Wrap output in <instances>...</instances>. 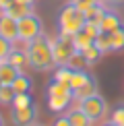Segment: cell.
<instances>
[{
    "instance_id": "obj_12",
    "label": "cell",
    "mask_w": 124,
    "mask_h": 126,
    "mask_svg": "<svg viewBox=\"0 0 124 126\" xmlns=\"http://www.w3.org/2000/svg\"><path fill=\"white\" fill-rule=\"evenodd\" d=\"M66 118H68V122H70V126H91L93 124V120L87 116L83 110L77 106L75 110H68V114H66Z\"/></svg>"
},
{
    "instance_id": "obj_23",
    "label": "cell",
    "mask_w": 124,
    "mask_h": 126,
    "mask_svg": "<svg viewBox=\"0 0 124 126\" xmlns=\"http://www.w3.org/2000/svg\"><path fill=\"white\" fill-rule=\"evenodd\" d=\"M13 106H15V108H27V106H33V99H31L29 93H17ZM13 106H10V108H13Z\"/></svg>"
},
{
    "instance_id": "obj_6",
    "label": "cell",
    "mask_w": 124,
    "mask_h": 126,
    "mask_svg": "<svg viewBox=\"0 0 124 126\" xmlns=\"http://www.w3.org/2000/svg\"><path fill=\"white\" fill-rule=\"evenodd\" d=\"M39 35H44V23H41V19L37 15L29 13L27 17H23L19 21V41L29 44Z\"/></svg>"
},
{
    "instance_id": "obj_32",
    "label": "cell",
    "mask_w": 124,
    "mask_h": 126,
    "mask_svg": "<svg viewBox=\"0 0 124 126\" xmlns=\"http://www.w3.org/2000/svg\"><path fill=\"white\" fill-rule=\"evenodd\" d=\"M31 126H46V124H39V122H35V124H31Z\"/></svg>"
},
{
    "instance_id": "obj_2",
    "label": "cell",
    "mask_w": 124,
    "mask_h": 126,
    "mask_svg": "<svg viewBox=\"0 0 124 126\" xmlns=\"http://www.w3.org/2000/svg\"><path fill=\"white\" fill-rule=\"evenodd\" d=\"M85 23H87V19H85V10H81L79 6H75L72 2H66L64 6L60 8V15H58L60 31L75 35L79 29L85 27Z\"/></svg>"
},
{
    "instance_id": "obj_15",
    "label": "cell",
    "mask_w": 124,
    "mask_h": 126,
    "mask_svg": "<svg viewBox=\"0 0 124 126\" xmlns=\"http://www.w3.org/2000/svg\"><path fill=\"white\" fill-rule=\"evenodd\" d=\"M83 58H85V64H87V66H95L97 62L103 58V52L97 48L95 44H91L87 50H83Z\"/></svg>"
},
{
    "instance_id": "obj_19",
    "label": "cell",
    "mask_w": 124,
    "mask_h": 126,
    "mask_svg": "<svg viewBox=\"0 0 124 126\" xmlns=\"http://www.w3.org/2000/svg\"><path fill=\"white\" fill-rule=\"evenodd\" d=\"M15 97H17V91H15L13 85H2L0 87V106H13Z\"/></svg>"
},
{
    "instance_id": "obj_10",
    "label": "cell",
    "mask_w": 124,
    "mask_h": 126,
    "mask_svg": "<svg viewBox=\"0 0 124 126\" xmlns=\"http://www.w3.org/2000/svg\"><path fill=\"white\" fill-rule=\"evenodd\" d=\"M70 99H72L70 93H62V95H48V108H50V112L58 114V112L68 110Z\"/></svg>"
},
{
    "instance_id": "obj_28",
    "label": "cell",
    "mask_w": 124,
    "mask_h": 126,
    "mask_svg": "<svg viewBox=\"0 0 124 126\" xmlns=\"http://www.w3.org/2000/svg\"><path fill=\"white\" fill-rule=\"evenodd\" d=\"M15 0H0V10H4V8H8L10 4H13Z\"/></svg>"
},
{
    "instance_id": "obj_16",
    "label": "cell",
    "mask_w": 124,
    "mask_h": 126,
    "mask_svg": "<svg viewBox=\"0 0 124 126\" xmlns=\"http://www.w3.org/2000/svg\"><path fill=\"white\" fill-rule=\"evenodd\" d=\"M13 87H15V91H17V93H29L31 89H33V81H31V77H27L23 70H21L19 77L15 79Z\"/></svg>"
},
{
    "instance_id": "obj_17",
    "label": "cell",
    "mask_w": 124,
    "mask_h": 126,
    "mask_svg": "<svg viewBox=\"0 0 124 126\" xmlns=\"http://www.w3.org/2000/svg\"><path fill=\"white\" fill-rule=\"evenodd\" d=\"M103 13H106V6H101V2L89 6V8L85 10V19H87V23H97V25H99Z\"/></svg>"
},
{
    "instance_id": "obj_8",
    "label": "cell",
    "mask_w": 124,
    "mask_h": 126,
    "mask_svg": "<svg viewBox=\"0 0 124 126\" xmlns=\"http://www.w3.org/2000/svg\"><path fill=\"white\" fill-rule=\"evenodd\" d=\"M0 35L10 39L13 44L19 41V21L6 13H0Z\"/></svg>"
},
{
    "instance_id": "obj_3",
    "label": "cell",
    "mask_w": 124,
    "mask_h": 126,
    "mask_svg": "<svg viewBox=\"0 0 124 126\" xmlns=\"http://www.w3.org/2000/svg\"><path fill=\"white\" fill-rule=\"evenodd\" d=\"M70 89H72V99H83L87 95H93L97 93V79L87 72L85 68H75L70 79Z\"/></svg>"
},
{
    "instance_id": "obj_21",
    "label": "cell",
    "mask_w": 124,
    "mask_h": 126,
    "mask_svg": "<svg viewBox=\"0 0 124 126\" xmlns=\"http://www.w3.org/2000/svg\"><path fill=\"white\" fill-rule=\"evenodd\" d=\"M110 37H112V50L114 52H122L124 50V23L116 31H112Z\"/></svg>"
},
{
    "instance_id": "obj_27",
    "label": "cell",
    "mask_w": 124,
    "mask_h": 126,
    "mask_svg": "<svg viewBox=\"0 0 124 126\" xmlns=\"http://www.w3.org/2000/svg\"><path fill=\"white\" fill-rule=\"evenodd\" d=\"M54 126H70V122H68V118H66V116H62V118H58L54 122Z\"/></svg>"
},
{
    "instance_id": "obj_24",
    "label": "cell",
    "mask_w": 124,
    "mask_h": 126,
    "mask_svg": "<svg viewBox=\"0 0 124 126\" xmlns=\"http://www.w3.org/2000/svg\"><path fill=\"white\" fill-rule=\"evenodd\" d=\"M112 122H116L118 126H124V103H118L116 108L112 110Z\"/></svg>"
},
{
    "instance_id": "obj_1",
    "label": "cell",
    "mask_w": 124,
    "mask_h": 126,
    "mask_svg": "<svg viewBox=\"0 0 124 126\" xmlns=\"http://www.w3.org/2000/svg\"><path fill=\"white\" fill-rule=\"evenodd\" d=\"M27 66L35 72H50L54 68V52L52 39L48 35H39L27 44Z\"/></svg>"
},
{
    "instance_id": "obj_9",
    "label": "cell",
    "mask_w": 124,
    "mask_h": 126,
    "mask_svg": "<svg viewBox=\"0 0 124 126\" xmlns=\"http://www.w3.org/2000/svg\"><path fill=\"white\" fill-rule=\"evenodd\" d=\"M120 25H122V21H120V17H118V13H116V10L106 8V13H103V17H101V21H99L101 31H106V33H112V31H116Z\"/></svg>"
},
{
    "instance_id": "obj_35",
    "label": "cell",
    "mask_w": 124,
    "mask_h": 126,
    "mask_svg": "<svg viewBox=\"0 0 124 126\" xmlns=\"http://www.w3.org/2000/svg\"><path fill=\"white\" fill-rule=\"evenodd\" d=\"M0 60H2V58H0Z\"/></svg>"
},
{
    "instance_id": "obj_20",
    "label": "cell",
    "mask_w": 124,
    "mask_h": 126,
    "mask_svg": "<svg viewBox=\"0 0 124 126\" xmlns=\"http://www.w3.org/2000/svg\"><path fill=\"white\" fill-rule=\"evenodd\" d=\"M4 60H8L10 64H15L17 68H21V70H23V66L27 64V52H21V50H15V48H13V52H10Z\"/></svg>"
},
{
    "instance_id": "obj_34",
    "label": "cell",
    "mask_w": 124,
    "mask_h": 126,
    "mask_svg": "<svg viewBox=\"0 0 124 126\" xmlns=\"http://www.w3.org/2000/svg\"><path fill=\"white\" fill-rule=\"evenodd\" d=\"M116 2H118V0H116Z\"/></svg>"
},
{
    "instance_id": "obj_13",
    "label": "cell",
    "mask_w": 124,
    "mask_h": 126,
    "mask_svg": "<svg viewBox=\"0 0 124 126\" xmlns=\"http://www.w3.org/2000/svg\"><path fill=\"white\" fill-rule=\"evenodd\" d=\"M2 13H6V15H10L13 19H17V21H21L23 17H27L29 13H33V6H29V4H23V2H17L15 0L13 4H10L8 8H4Z\"/></svg>"
},
{
    "instance_id": "obj_7",
    "label": "cell",
    "mask_w": 124,
    "mask_h": 126,
    "mask_svg": "<svg viewBox=\"0 0 124 126\" xmlns=\"http://www.w3.org/2000/svg\"><path fill=\"white\" fill-rule=\"evenodd\" d=\"M10 122L13 126H31L37 122V108L33 106H27V108H15L10 110Z\"/></svg>"
},
{
    "instance_id": "obj_26",
    "label": "cell",
    "mask_w": 124,
    "mask_h": 126,
    "mask_svg": "<svg viewBox=\"0 0 124 126\" xmlns=\"http://www.w3.org/2000/svg\"><path fill=\"white\" fill-rule=\"evenodd\" d=\"M68 2H72L75 6H79L81 10H87L89 6H93V4H99L101 0H68Z\"/></svg>"
},
{
    "instance_id": "obj_29",
    "label": "cell",
    "mask_w": 124,
    "mask_h": 126,
    "mask_svg": "<svg viewBox=\"0 0 124 126\" xmlns=\"http://www.w3.org/2000/svg\"><path fill=\"white\" fill-rule=\"evenodd\" d=\"M101 126H118V124H116V122H112V120H106Z\"/></svg>"
},
{
    "instance_id": "obj_5",
    "label": "cell",
    "mask_w": 124,
    "mask_h": 126,
    "mask_svg": "<svg viewBox=\"0 0 124 126\" xmlns=\"http://www.w3.org/2000/svg\"><path fill=\"white\" fill-rule=\"evenodd\" d=\"M79 108L93 120V122H101V120L106 118V114H108V101L99 95V93H93V95H87V97L79 99Z\"/></svg>"
},
{
    "instance_id": "obj_11",
    "label": "cell",
    "mask_w": 124,
    "mask_h": 126,
    "mask_svg": "<svg viewBox=\"0 0 124 126\" xmlns=\"http://www.w3.org/2000/svg\"><path fill=\"white\" fill-rule=\"evenodd\" d=\"M19 72H21V68L10 64L8 60H0V81H2L4 85H13L15 79L19 77Z\"/></svg>"
},
{
    "instance_id": "obj_22",
    "label": "cell",
    "mask_w": 124,
    "mask_h": 126,
    "mask_svg": "<svg viewBox=\"0 0 124 126\" xmlns=\"http://www.w3.org/2000/svg\"><path fill=\"white\" fill-rule=\"evenodd\" d=\"M93 44H95L97 48L103 52V54H110V52H114V50H112V37H110V33H106V31H101V33L95 37V41H93Z\"/></svg>"
},
{
    "instance_id": "obj_30",
    "label": "cell",
    "mask_w": 124,
    "mask_h": 126,
    "mask_svg": "<svg viewBox=\"0 0 124 126\" xmlns=\"http://www.w3.org/2000/svg\"><path fill=\"white\" fill-rule=\"evenodd\" d=\"M17 2H23V4H29V6H33L35 0H17Z\"/></svg>"
},
{
    "instance_id": "obj_33",
    "label": "cell",
    "mask_w": 124,
    "mask_h": 126,
    "mask_svg": "<svg viewBox=\"0 0 124 126\" xmlns=\"http://www.w3.org/2000/svg\"><path fill=\"white\" fill-rule=\"evenodd\" d=\"M2 85H4V83H2V81H0V87H2Z\"/></svg>"
},
{
    "instance_id": "obj_14",
    "label": "cell",
    "mask_w": 124,
    "mask_h": 126,
    "mask_svg": "<svg viewBox=\"0 0 124 126\" xmlns=\"http://www.w3.org/2000/svg\"><path fill=\"white\" fill-rule=\"evenodd\" d=\"M72 44H75V50L77 52H83V50H87L93 44V37L85 31V27H83V29H79L75 35H72Z\"/></svg>"
},
{
    "instance_id": "obj_4",
    "label": "cell",
    "mask_w": 124,
    "mask_h": 126,
    "mask_svg": "<svg viewBox=\"0 0 124 126\" xmlns=\"http://www.w3.org/2000/svg\"><path fill=\"white\" fill-rule=\"evenodd\" d=\"M52 52H54V64L56 66H64L68 64L70 58L75 56V44H72V35L58 31L56 37L52 39Z\"/></svg>"
},
{
    "instance_id": "obj_31",
    "label": "cell",
    "mask_w": 124,
    "mask_h": 126,
    "mask_svg": "<svg viewBox=\"0 0 124 126\" xmlns=\"http://www.w3.org/2000/svg\"><path fill=\"white\" fill-rule=\"evenodd\" d=\"M0 126H6V122H4V118H2V114H0Z\"/></svg>"
},
{
    "instance_id": "obj_25",
    "label": "cell",
    "mask_w": 124,
    "mask_h": 126,
    "mask_svg": "<svg viewBox=\"0 0 124 126\" xmlns=\"http://www.w3.org/2000/svg\"><path fill=\"white\" fill-rule=\"evenodd\" d=\"M13 48H15V46H13V41L0 35V58L4 60V58H6V56L10 54V52H13Z\"/></svg>"
},
{
    "instance_id": "obj_18",
    "label": "cell",
    "mask_w": 124,
    "mask_h": 126,
    "mask_svg": "<svg viewBox=\"0 0 124 126\" xmlns=\"http://www.w3.org/2000/svg\"><path fill=\"white\" fill-rule=\"evenodd\" d=\"M62 93H70V95H72L70 85L58 81V79H52V81L48 83V95H62Z\"/></svg>"
}]
</instances>
